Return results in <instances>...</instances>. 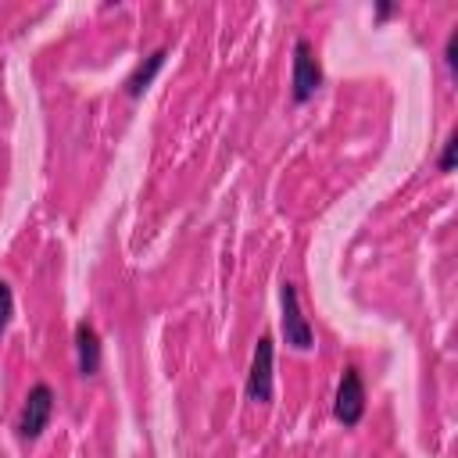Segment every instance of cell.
<instances>
[{
    "instance_id": "obj_1",
    "label": "cell",
    "mask_w": 458,
    "mask_h": 458,
    "mask_svg": "<svg viewBox=\"0 0 458 458\" xmlns=\"http://www.w3.org/2000/svg\"><path fill=\"white\" fill-rule=\"evenodd\" d=\"M54 390H50V383H32L29 386V394H25V401H21V408H18V419H14V433H18V440H36L43 429H47V422H50V415H54Z\"/></svg>"
},
{
    "instance_id": "obj_2",
    "label": "cell",
    "mask_w": 458,
    "mask_h": 458,
    "mask_svg": "<svg viewBox=\"0 0 458 458\" xmlns=\"http://www.w3.org/2000/svg\"><path fill=\"white\" fill-rule=\"evenodd\" d=\"M318 86H322V68H318V61H315L311 43L301 36V39L293 43V75H290V97H293L297 104H304V100H311V97L318 93Z\"/></svg>"
},
{
    "instance_id": "obj_3",
    "label": "cell",
    "mask_w": 458,
    "mask_h": 458,
    "mask_svg": "<svg viewBox=\"0 0 458 458\" xmlns=\"http://www.w3.org/2000/svg\"><path fill=\"white\" fill-rule=\"evenodd\" d=\"M272 369H276V344L272 336H261L250 358V372H247V401L254 404H268L272 401Z\"/></svg>"
},
{
    "instance_id": "obj_4",
    "label": "cell",
    "mask_w": 458,
    "mask_h": 458,
    "mask_svg": "<svg viewBox=\"0 0 458 458\" xmlns=\"http://www.w3.org/2000/svg\"><path fill=\"white\" fill-rule=\"evenodd\" d=\"M279 304H283V336H286V344L297 347V351H308L315 344V333H311V326L301 311V297H297L293 283L279 286Z\"/></svg>"
},
{
    "instance_id": "obj_5",
    "label": "cell",
    "mask_w": 458,
    "mask_h": 458,
    "mask_svg": "<svg viewBox=\"0 0 458 458\" xmlns=\"http://www.w3.org/2000/svg\"><path fill=\"white\" fill-rule=\"evenodd\" d=\"M333 415L344 426H358L361 415H365V383H361V372L354 365H347L344 376H340V386H336V397H333Z\"/></svg>"
},
{
    "instance_id": "obj_6",
    "label": "cell",
    "mask_w": 458,
    "mask_h": 458,
    "mask_svg": "<svg viewBox=\"0 0 458 458\" xmlns=\"http://www.w3.org/2000/svg\"><path fill=\"white\" fill-rule=\"evenodd\" d=\"M75 365L79 376H97L100 372V336L93 322H75Z\"/></svg>"
},
{
    "instance_id": "obj_7",
    "label": "cell",
    "mask_w": 458,
    "mask_h": 458,
    "mask_svg": "<svg viewBox=\"0 0 458 458\" xmlns=\"http://www.w3.org/2000/svg\"><path fill=\"white\" fill-rule=\"evenodd\" d=\"M165 57H168V47H157V50H150L136 68H132V75L125 79V93L129 97H140L150 82H154V75L161 72V64H165Z\"/></svg>"
},
{
    "instance_id": "obj_8",
    "label": "cell",
    "mask_w": 458,
    "mask_h": 458,
    "mask_svg": "<svg viewBox=\"0 0 458 458\" xmlns=\"http://www.w3.org/2000/svg\"><path fill=\"white\" fill-rule=\"evenodd\" d=\"M11 315H14V290H11V283L0 279V336H4V329L11 322Z\"/></svg>"
},
{
    "instance_id": "obj_9",
    "label": "cell",
    "mask_w": 458,
    "mask_h": 458,
    "mask_svg": "<svg viewBox=\"0 0 458 458\" xmlns=\"http://www.w3.org/2000/svg\"><path fill=\"white\" fill-rule=\"evenodd\" d=\"M454 150H458V136H447L444 140V150H440V172H451L454 168Z\"/></svg>"
},
{
    "instance_id": "obj_10",
    "label": "cell",
    "mask_w": 458,
    "mask_h": 458,
    "mask_svg": "<svg viewBox=\"0 0 458 458\" xmlns=\"http://www.w3.org/2000/svg\"><path fill=\"white\" fill-rule=\"evenodd\" d=\"M444 64L454 72V64H458V29H451L447 32V43H444Z\"/></svg>"
},
{
    "instance_id": "obj_11",
    "label": "cell",
    "mask_w": 458,
    "mask_h": 458,
    "mask_svg": "<svg viewBox=\"0 0 458 458\" xmlns=\"http://www.w3.org/2000/svg\"><path fill=\"white\" fill-rule=\"evenodd\" d=\"M386 14H394V4H379L376 7V18H386Z\"/></svg>"
}]
</instances>
